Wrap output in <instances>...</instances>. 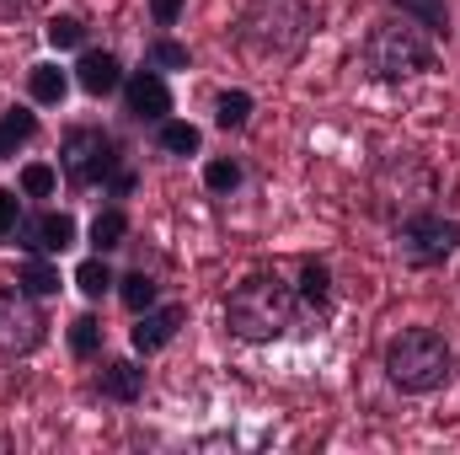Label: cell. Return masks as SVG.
<instances>
[{"instance_id": "6da1fadb", "label": "cell", "mask_w": 460, "mask_h": 455, "mask_svg": "<svg viewBox=\"0 0 460 455\" xmlns=\"http://www.w3.org/2000/svg\"><path fill=\"white\" fill-rule=\"evenodd\" d=\"M311 27H316V16L305 0H257L235 27V49L262 70H284L311 43Z\"/></svg>"}, {"instance_id": "7a4b0ae2", "label": "cell", "mask_w": 460, "mask_h": 455, "mask_svg": "<svg viewBox=\"0 0 460 455\" xmlns=\"http://www.w3.org/2000/svg\"><path fill=\"white\" fill-rule=\"evenodd\" d=\"M300 295L279 273H246L226 300V327L241 343H273L289 333Z\"/></svg>"}, {"instance_id": "3957f363", "label": "cell", "mask_w": 460, "mask_h": 455, "mask_svg": "<svg viewBox=\"0 0 460 455\" xmlns=\"http://www.w3.org/2000/svg\"><path fill=\"white\" fill-rule=\"evenodd\" d=\"M429 70H434V43H429V32L412 16L369 27V38H364V76H375V81H412V76H429Z\"/></svg>"}, {"instance_id": "277c9868", "label": "cell", "mask_w": 460, "mask_h": 455, "mask_svg": "<svg viewBox=\"0 0 460 455\" xmlns=\"http://www.w3.org/2000/svg\"><path fill=\"white\" fill-rule=\"evenodd\" d=\"M385 375L407 397H429L450 380V343L434 327H407L385 343Z\"/></svg>"}, {"instance_id": "5b68a950", "label": "cell", "mask_w": 460, "mask_h": 455, "mask_svg": "<svg viewBox=\"0 0 460 455\" xmlns=\"http://www.w3.org/2000/svg\"><path fill=\"white\" fill-rule=\"evenodd\" d=\"M460 246V220L445 215H412L396 226V257L407 268H445Z\"/></svg>"}, {"instance_id": "8992f818", "label": "cell", "mask_w": 460, "mask_h": 455, "mask_svg": "<svg viewBox=\"0 0 460 455\" xmlns=\"http://www.w3.org/2000/svg\"><path fill=\"white\" fill-rule=\"evenodd\" d=\"M59 166H65V177L75 188H92V183L113 177V166H118L113 134H102V129H70L65 145H59Z\"/></svg>"}, {"instance_id": "52a82bcc", "label": "cell", "mask_w": 460, "mask_h": 455, "mask_svg": "<svg viewBox=\"0 0 460 455\" xmlns=\"http://www.w3.org/2000/svg\"><path fill=\"white\" fill-rule=\"evenodd\" d=\"M43 343V317L32 306L27 290H5L0 295V353H32Z\"/></svg>"}, {"instance_id": "ba28073f", "label": "cell", "mask_w": 460, "mask_h": 455, "mask_svg": "<svg viewBox=\"0 0 460 455\" xmlns=\"http://www.w3.org/2000/svg\"><path fill=\"white\" fill-rule=\"evenodd\" d=\"M22 252H32V257H54V252H65V246H75V220L70 215H38V220H22L16 236H11Z\"/></svg>"}, {"instance_id": "9c48e42d", "label": "cell", "mask_w": 460, "mask_h": 455, "mask_svg": "<svg viewBox=\"0 0 460 455\" xmlns=\"http://www.w3.org/2000/svg\"><path fill=\"white\" fill-rule=\"evenodd\" d=\"M123 103H128V118H139V123H166V113H172V92L155 70H134L123 86Z\"/></svg>"}, {"instance_id": "30bf717a", "label": "cell", "mask_w": 460, "mask_h": 455, "mask_svg": "<svg viewBox=\"0 0 460 455\" xmlns=\"http://www.w3.org/2000/svg\"><path fill=\"white\" fill-rule=\"evenodd\" d=\"M182 322H188L182 306H150V311H139V317H134V333H128L134 353H155V348H166V343L177 338Z\"/></svg>"}, {"instance_id": "8fae6325", "label": "cell", "mask_w": 460, "mask_h": 455, "mask_svg": "<svg viewBox=\"0 0 460 455\" xmlns=\"http://www.w3.org/2000/svg\"><path fill=\"white\" fill-rule=\"evenodd\" d=\"M75 81H81V92L108 97V92L123 86V65H118V54H108V49H86L81 65H75Z\"/></svg>"}, {"instance_id": "7c38bea8", "label": "cell", "mask_w": 460, "mask_h": 455, "mask_svg": "<svg viewBox=\"0 0 460 455\" xmlns=\"http://www.w3.org/2000/svg\"><path fill=\"white\" fill-rule=\"evenodd\" d=\"M97 391L113 397V402H139V391H145V370H139L134 359H113V364H102Z\"/></svg>"}, {"instance_id": "4fadbf2b", "label": "cell", "mask_w": 460, "mask_h": 455, "mask_svg": "<svg viewBox=\"0 0 460 455\" xmlns=\"http://www.w3.org/2000/svg\"><path fill=\"white\" fill-rule=\"evenodd\" d=\"M27 92H32V103H43V108H59V103H65V92H70V76H65L59 65H32V76H27Z\"/></svg>"}, {"instance_id": "5bb4252c", "label": "cell", "mask_w": 460, "mask_h": 455, "mask_svg": "<svg viewBox=\"0 0 460 455\" xmlns=\"http://www.w3.org/2000/svg\"><path fill=\"white\" fill-rule=\"evenodd\" d=\"M402 16H412L423 32H434V38H450V5L445 0H391Z\"/></svg>"}, {"instance_id": "9a60e30c", "label": "cell", "mask_w": 460, "mask_h": 455, "mask_svg": "<svg viewBox=\"0 0 460 455\" xmlns=\"http://www.w3.org/2000/svg\"><path fill=\"white\" fill-rule=\"evenodd\" d=\"M300 300L316 306V311L332 306V273H327V263H316V257L300 263Z\"/></svg>"}, {"instance_id": "2e32d148", "label": "cell", "mask_w": 460, "mask_h": 455, "mask_svg": "<svg viewBox=\"0 0 460 455\" xmlns=\"http://www.w3.org/2000/svg\"><path fill=\"white\" fill-rule=\"evenodd\" d=\"M199 145H204V134L193 123H182V118H166L161 123V150L166 156H199Z\"/></svg>"}, {"instance_id": "e0dca14e", "label": "cell", "mask_w": 460, "mask_h": 455, "mask_svg": "<svg viewBox=\"0 0 460 455\" xmlns=\"http://www.w3.org/2000/svg\"><path fill=\"white\" fill-rule=\"evenodd\" d=\"M38 134V118L27 113V108H11V113L0 118V156H11L16 145H27Z\"/></svg>"}, {"instance_id": "ac0fdd59", "label": "cell", "mask_w": 460, "mask_h": 455, "mask_svg": "<svg viewBox=\"0 0 460 455\" xmlns=\"http://www.w3.org/2000/svg\"><path fill=\"white\" fill-rule=\"evenodd\" d=\"M16 284H22L32 300H43V295H59V268H49L43 257H32V263L16 273Z\"/></svg>"}, {"instance_id": "d6986e66", "label": "cell", "mask_w": 460, "mask_h": 455, "mask_svg": "<svg viewBox=\"0 0 460 455\" xmlns=\"http://www.w3.org/2000/svg\"><path fill=\"white\" fill-rule=\"evenodd\" d=\"M75 290H81L86 300H102V295L113 290V273H108V263H102V252H97V257H86V263L75 268Z\"/></svg>"}, {"instance_id": "ffe728a7", "label": "cell", "mask_w": 460, "mask_h": 455, "mask_svg": "<svg viewBox=\"0 0 460 455\" xmlns=\"http://www.w3.org/2000/svg\"><path fill=\"white\" fill-rule=\"evenodd\" d=\"M246 118H252V97H246V92H220V97H215V123H220L226 134L246 129Z\"/></svg>"}, {"instance_id": "44dd1931", "label": "cell", "mask_w": 460, "mask_h": 455, "mask_svg": "<svg viewBox=\"0 0 460 455\" xmlns=\"http://www.w3.org/2000/svg\"><path fill=\"white\" fill-rule=\"evenodd\" d=\"M123 236H128L123 210H102V215L92 220V246H97V252H113V246H123Z\"/></svg>"}, {"instance_id": "7402d4cb", "label": "cell", "mask_w": 460, "mask_h": 455, "mask_svg": "<svg viewBox=\"0 0 460 455\" xmlns=\"http://www.w3.org/2000/svg\"><path fill=\"white\" fill-rule=\"evenodd\" d=\"M118 295H123V306H128V311L139 317V311H150V306H155V279H150V273L139 268V273H128V279L118 284Z\"/></svg>"}, {"instance_id": "603a6c76", "label": "cell", "mask_w": 460, "mask_h": 455, "mask_svg": "<svg viewBox=\"0 0 460 455\" xmlns=\"http://www.w3.org/2000/svg\"><path fill=\"white\" fill-rule=\"evenodd\" d=\"M70 348H75V359H97V348H102V322H97V317H75Z\"/></svg>"}, {"instance_id": "cb8c5ba5", "label": "cell", "mask_w": 460, "mask_h": 455, "mask_svg": "<svg viewBox=\"0 0 460 455\" xmlns=\"http://www.w3.org/2000/svg\"><path fill=\"white\" fill-rule=\"evenodd\" d=\"M54 183H59V172H54V166H43V161L22 166V193H27V199H49V193H54Z\"/></svg>"}, {"instance_id": "d4e9b609", "label": "cell", "mask_w": 460, "mask_h": 455, "mask_svg": "<svg viewBox=\"0 0 460 455\" xmlns=\"http://www.w3.org/2000/svg\"><path fill=\"white\" fill-rule=\"evenodd\" d=\"M49 43H54V49H81V43H86V27H81L75 16H54V22H49Z\"/></svg>"}, {"instance_id": "484cf974", "label": "cell", "mask_w": 460, "mask_h": 455, "mask_svg": "<svg viewBox=\"0 0 460 455\" xmlns=\"http://www.w3.org/2000/svg\"><path fill=\"white\" fill-rule=\"evenodd\" d=\"M204 183H209L215 193L241 188V161H209V166H204Z\"/></svg>"}, {"instance_id": "4316f807", "label": "cell", "mask_w": 460, "mask_h": 455, "mask_svg": "<svg viewBox=\"0 0 460 455\" xmlns=\"http://www.w3.org/2000/svg\"><path fill=\"white\" fill-rule=\"evenodd\" d=\"M16 226H22V199L11 188H0V241H11Z\"/></svg>"}, {"instance_id": "83f0119b", "label": "cell", "mask_w": 460, "mask_h": 455, "mask_svg": "<svg viewBox=\"0 0 460 455\" xmlns=\"http://www.w3.org/2000/svg\"><path fill=\"white\" fill-rule=\"evenodd\" d=\"M150 54H155V65H172V70H188V49H182V43H172V38H161V43H155Z\"/></svg>"}, {"instance_id": "f1b7e54d", "label": "cell", "mask_w": 460, "mask_h": 455, "mask_svg": "<svg viewBox=\"0 0 460 455\" xmlns=\"http://www.w3.org/2000/svg\"><path fill=\"white\" fill-rule=\"evenodd\" d=\"M150 11H155V22H161V27H172V22L182 16V0H150Z\"/></svg>"}]
</instances>
